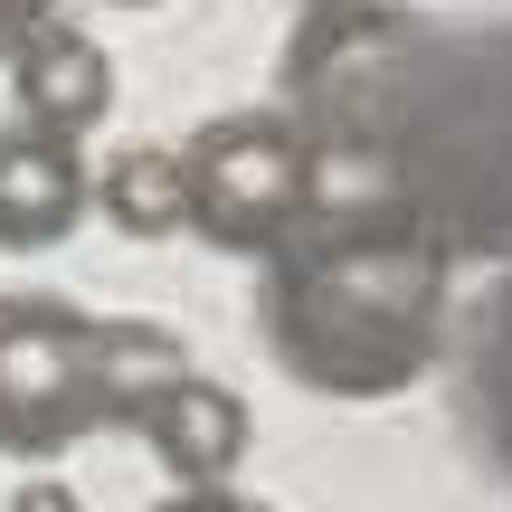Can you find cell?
I'll list each match as a JSON object with an SVG mask.
<instances>
[{"instance_id": "cell-2", "label": "cell", "mask_w": 512, "mask_h": 512, "mask_svg": "<svg viewBox=\"0 0 512 512\" xmlns=\"http://www.w3.org/2000/svg\"><path fill=\"white\" fill-rule=\"evenodd\" d=\"M446 304H456V256L427 238L408 209L323 190L304 228H285L256 256V332L275 370L313 399H399L437 370Z\"/></svg>"}, {"instance_id": "cell-4", "label": "cell", "mask_w": 512, "mask_h": 512, "mask_svg": "<svg viewBox=\"0 0 512 512\" xmlns=\"http://www.w3.org/2000/svg\"><path fill=\"white\" fill-rule=\"evenodd\" d=\"M181 228L219 256H266L285 228H304V209L323 200V162H313L304 124L285 105H247V114H209L181 152Z\"/></svg>"}, {"instance_id": "cell-3", "label": "cell", "mask_w": 512, "mask_h": 512, "mask_svg": "<svg viewBox=\"0 0 512 512\" xmlns=\"http://www.w3.org/2000/svg\"><path fill=\"white\" fill-rule=\"evenodd\" d=\"M181 361V332L162 323L86 313L67 294H0V456L48 465L105 427H133L143 389Z\"/></svg>"}, {"instance_id": "cell-9", "label": "cell", "mask_w": 512, "mask_h": 512, "mask_svg": "<svg viewBox=\"0 0 512 512\" xmlns=\"http://www.w3.org/2000/svg\"><path fill=\"white\" fill-rule=\"evenodd\" d=\"M465 408H475V427H484V446L512 465V285L484 304V323H475V370H465Z\"/></svg>"}, {"instance_id": "cell-14", "label": "cell", "mask_w": 512, "mask_h": 512, "mask_svg": "<svg viewBox=\"0 0 512 512\" xmlns=\"http://www.w3.org/2000/svg\"><path fill=\"white\" fill-rule=\"evenodd\" d=\"M114 10H152V0H114Z\"/></svg>"}, {"instance_id": "cell-10", "label": "cell", "mask_w": 512, "mask_h": 512, "mask_svg": "<svg viewBox=\"0 0 512 512\" xmlns=\"http://www.w3.org/2000/svg\"><path fill=\"white\" fill-rule=\"evenodd\" d=\"M152 512H266V503H247L238 484H171Z\"/></svg>"}, {"instance_id": "cell-7", "label": "cell", "mask_w": 512, "mask_h": 512, "mask_svg": "<svg viewBox=\"0 0 512 512\" xmlns=\"http://www.w3.org/2000/svg\"><path fill=\"white\" fill-rule=\"evenodd\" d=\"M86 152L67 133L38 124H0V247H57L76 219H86Z\"/></svg>"}, {"instance_id": "cell-12", "label": "cell", "mask_w": 512, "mask_h": 512, "mask_svg": "<svg viewBox=\"0 0 512 512\" xmlns=\"http://www.w3.org/2000/svg\"><path fill=\"white\" fill-rule=\"evenodd\" d=\"M38 19H57V0H0V48H19Z\"/></svg>"}, {"instance_id": "cell-5", "label": "cell", "mask_w": 512, "mask_h": 512, "mask_svg": "<svg viewBox=\"0 0 512 512\" xmlns=\"http://www.w3.org/2000/svg\"><path fill=\"white\" fill-rule=\"evenodd\" d=\"M133 437L162 456V475L171 484H228L247 465V446H256V418H247V399L228 380H209V370H171V380H152L143 389V408H133Z\"/></svg>"}, {"instance_id": "cell-6", "label": "cell", "mask_w": 512, "mask_h": 512, "mask_svg": "<svg viewBox=\"0 0 512 512\" xmlns=\"http://www.w3.org/2000/svg\"><path fill=\"white\" fill-rule=\"evenodd\" d=\"M10 57V95H19V124L38 133H67V143H86L95 124L114 114V57L95 48V29H76V19H38Z\"/></svg>"}, {"instance_id": "cell-11", "label": "cell", "mask_w": 512, "mask_h": 512, "mask_svg": "<svg viewBox=\"0 0 512 512\" xmlns=\"http://www.w3.org/2000/svg\"><path fill=\"white\" fill-rule=\"evenodd\" d=\"M10 512H86V503H76V494H67L57 475H29V484L10 494Z\"/></svg>"}, {"instance_id": "cell-13", "label": "cell", "mask_w": 512, "mask_h": 512, "mask_svg": "<svg viewBox=\"0 0 512 512\" xmlns=\"http://www.w3.org/2000/svg\"><path fill=\"white\" fill-rule=\"evenodd\" d=\"M304 10H351V0H304Z\"/></svg>"}, {"instance_id": "cell-8", "label": "cell", "mask_w": 512, "mask_h": 512, "mask_svg": "<svg viewBox=\"0 0 512 512\" xmlns=\"http://www.w3.org/2000/svg\"><path fill=\"white\" fill-rule=\"evenodd\" d=\"M86 209H105L124 238H171V228H181V171H171V152L162 143L114 152V162L86 181Z\"/></svg>"}, {"instance_id": "cell-1", "label": "cell", "mask_w": 512, "mask_h": 512, "mask_svg": "<svg viewBox=\"0 0 512 512\" xmlns=\"http://www.w3.org/2000/svg\"><path fill=\"white\" fill-rule=\"evenodd\" d=\"M275 86L323 190L408 209L446 256H512V19L313 10Z\"/></svg>"}]
</instances>
